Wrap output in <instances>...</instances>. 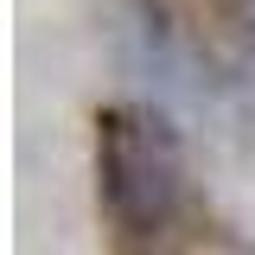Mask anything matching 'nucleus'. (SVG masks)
Listing matches in <instances>:
<instances>
[{"label":"nucleus","instance_id":"obj_1","mask_svg":"<svg viewBox=\"0 0 255 255\" xmlns=\"http://www.w3.org/2000/svg\"><path fill=\"white\" fill-rule=\"evenodd\" d=\"M96 172H102L109 217L134 236L166 230V217L179 211V140L147 109H102L96 115Z\"/></svg>","mask_w":255,"mask_h":255}]
</instances>
